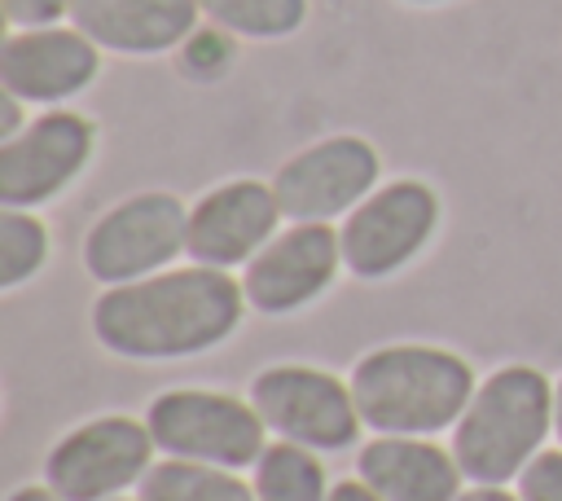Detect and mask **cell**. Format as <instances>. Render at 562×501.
I'll return each instance as SVG.
<instances>
[{"label":"cell","mask_w":562,"mask_h":501,"mask_svg":"<svg viewBox=\"0 0 562 501\" xmlns=\"http://www.w3.org/2000/svg\"><path fill=\"white\" fill-rule=\"evenodd\" d=\"M202 13L241 40H281L294 35L307 18V0H198Z\"/></svg>","instance_id":"ac0fdd59"},{"label":"cell","mask_w":562,"mask_h":501,"mask_svg":"<svg viewBox=\"0 0 562 501\" xmlns=\"http://www.w3.org/2000/svg\"><path fill=\"white\" fill-rule=\"evenodd\" d=\"M250 404L259 409L268 431L312 453H338L356 444L364 426L351 382L334 378L329 369H312V365H272L255 374Z\"/></svg>","instance_id":"52a82bcc"},{"label":"cell","mask_w":562,"mask_h":501,"mask_svg":"<svg viewBox=\"0 0 562 501\" xmlns=\"http://www.w3.org/2000/svg\"><path fill=\"white\" fill-rule=\"evenodd\" d=\"M378 185V149L364 136H325L272 176L281 215L294 224H325L342 211H356Z\"/></svg>","instance_id":"9c48e42d"},{"label":"cell","mask_w":562,"mask_h":501,"mask_svg":"<svg viewBox=\"0 0 562 501\" xmlns=\"http://www.w3.org/2000/svg\"><path fill=\"white\" fill-rule=\"evenodd\" d=\"M136 501H255V483L237 470L202 466V461H154L136 488Z\"/></svg>","instance_id":"2e32d148"},{"label":"cell","mask_w":562,"mask_h":501,"mask_svg":"<svg viewBox=\"0 0 562 501\" xmlns=\"http://www.w3.org/2000/svg\"><path fill=\"white\" fill-rule=\"evenodd\" d=\"M329 501H382V497H378V492H373V488H369V483L356 475V479L334 483V488H329Z\"/></svg>","instance_id":"603a6c76"},{"label":"cell","mask_w":562,"mask_h":501,"mask_svg":"<svg viewBox=\"0 0 562 501\" xmlns=\"http://www.w3.org/2000/svg\"><path fill=\"white\" fill-rule=\"evenodd\" d=\"M154 435L145 422L105 413L70 435H61L48 448L44 483L61 501H114L127 488H140V479L154 466Z\"/></svg>","instance_id":"8992f818"},{"label":"cell","mask_w":562,"mask_h":501,"mask_svg":"<svg viewBox=\"0 0 562 501\" xmlns=\"http://www.w3.org/2000/svg\"><path fill=\"white\" fill-rule=\"evenodd\" d=\"M457 501H522L518 492H505V488H483V483H474L470 492H461Z\"/></svg>","instance_id":"cb8c5ba5"},{"label":"cell","mask_w":562,"mask_h":501,"mask_svg":"<svg viewBox=\"0 0 562 501\" xmlns=\"http://www.w3.org/2000/svg\"><path fill=\"white\" fill-rule=\"evenodd\" d=\"M70 9H75V0H4V22L13 31L57 26V18H66Z\"/></svg>","instance_id":"7402d4cb"},{"label":"cell","mask_w":562,"mask_h":501,"mask_svg":"<svg viewBox=\"0 0 562 501\" xmlns=\"http://www.w3.org/2000/svg\"><path fill=\"white\" fill-rule=\"evenodd\" d=\"M198 13V0H75L70 22L105 53L154 57L184 44Z\"/></svg>","instance_id":"5bb4252c"},{"label":"cell","mask_w":562,"mask_h":501,"mask_svg":"<svg viewBox=\"0 0 562 501\" xmlns=\"http://www.w3.org/2000/svg\"><path fill=\"white\" fill-rule=\"evenodd\" d=\"M255 501H329L325 466L312 448L277 439L255 461Z\"/></svg>","instance_id":"e0dca14e"},{"label":"cell","mask_w":562,"mask_h":501,"mask_svg":"<svg viewBox=\"0 0 562 501\" xmlns=\"http://www.w3.org/2000/svg\"><path fill=\"white\" fill-rule=\"evenodd\" d=\"M439 229V198L422 180H391L378 185L338 229L342 268L351 277L378 281L400 272Z\"/></svg>","instance_id":"ba28073f"},{"label":"cell","mask_w":562,"mask_h":501,"mask_svg":"<svg viewBox=\"0 0 562 501\" xmlns=\"http://www.w3.org/2000/svg\"><path fill=\"white\" fill-rule=\"evenodd\" d=\"M518 497L522 501H562V448L531 457V466L518 475Z\"/></svg>","instance_id":"ffe728a7"},{"label":"cell","mask_w":562,"mask_h":501,"mask_svg":"<svg viewBox=\"0 0 562 501\" xmlns=\"http://www.w3.org/2000/svg\"><path fill=\"white\" fill-rule=\"evenodd\" d=\"M413 4H439V0H413Z\"/></svg>","instance_id":"4316f807"},{"label":"cell","mask_w":562,"mask_h":501,"mask_svg":"<svg viewBox=\"0 0 562 501\" xmlns=\"http://www.w3.org/2000/svg\"><path fill=\"white\" fill-rule=\"evenodd\" d=\"M351 396L360 422L378 435H435L457 426L474 396V369L457 352L391 343L356 360Z\"/></svg>","instance_id":"7a4b0ae2"},{"label":"cell","mask_w":562,"mask_h":501,"mask_svg":"<svg viewBox=\"0 0 562 501\" xmlns=\"http://www.w3.org/2000/svg\"><path fill=\"white\" fill-rule=\"evenodd\" d=\"M356 475L382 501H457L465 479L452 448L430 435H373L360 444Z\"/></svg>","instance_id":"9a60e30c"},{"label":"cell","mask_w":562,"mask_h":501,"mask_svg":"<svg viewBox=\"0 0 562 501\" xmlns=\"http://www.w3.org/2000/svg\"><path fill=\"white\" fill-rule=\"evenodd\" d=\"M114 501H123V497H114Z\"/></svg>","instance_id":"83f0119b"},{"label":"cell","mask_w":562,"mask_h":501,"mask_svg":"<svg viewBox=\"0 0 562 501\" xmlns=\"http://www.w3.org/2000/svg\"><path fill=\"white\" fill-rule=\"evenodd\" d=\"M180 250H189V207L176 193H132L88 229L83 268L101 286H127L162 272Z\"/></svg>","instance_id":"5b68a950"},{"label":"cell","mask_w":562,"mask_h":501,"mask_svg":"<svg viewBox=\"0 0 562 501\" xmlns=\"http://www.w3.org/2000/svg\"><path fill=\"white\" fill-rule=\"evenodd\" d=\"M342 268V242L329 224H290L281 229L241 277L246 303L263 316H285L321 299Z\"/></svg>","instance_id":"8fae6325"},{"label":"cell","mask_w":562,"mask_h":501,"mask_svg":"<svg viewBox=\"0 0 562 501\" xmlns=\"http://www.w3.org/2000/svg\"><path fill=\"white\" fill-rule=\"evenodd\" d=\"M281 202L263 180H228L189 207V255L211 268L250 264L277 237Z\"/></svg>","instance_id":"7c38bea8"},{"label":"cell","mask_w":562,"mask_h":501,"mask_svg":"<svg viewBox=\"0 0 562 501\" xmlns=\"http://www.w3.org/2000/svg\"><path fill=\"white\" fill-rule=\"evenodd\" d=\"M97 127L75 110H53L31 119L18 136L0 145V202L4 207H40L57 198L92 158Z\"/></svg>","instance_id":"30bf717a"},{"label":"cell","mask_w":562,"mask_h":501,"mask_svg":"<svg viewBox=\"0 0 562 501\" xmlns=\"http://www.w3.org/2000/svg\"><path fill=\"white\" fill-rule=\"evenodd\" d=\"M97 66H101V48L79 26L9 31L0 48L4 92L22 97L26 105H57L83 92L97 79Z\"/></svg>","instance_id":"4fadbf2b"},{"label":"cell","mask_w":562,"mask_h":501,"mask_svg":"<svg viewBox=\"0 0 562 501\" xmlns=\"http://www.w3.org/2000/svg\"><path fill=\"white\" fill-rule=\"evenodd\" d=\"M9 501H61V497H57L48 483H26V488H18Z\"/></svg>","instance_id":"d4e9b609"},{"label":"cell","mask_w":562,"mask_h":501,"mask_svg":"<svg viewBox=\"0 0 562 501\" xmlns=\"http://www.w3.org/2000/svg\"><path fill=\"white\" fill-rule=\"evenodd\" d=\"M228 57H233V44H228V31L224 26H215V31H193L189 40H184V66L193 70V75H215V70H224L228 66Z\"/></svg>","instance_id":"44dd1931"},{"label":"cell","mask_w":562,"mask_h":501,"mask_svg":"<svg viewBox=\"0 0 562 501\" xmlns=\"http://www.w3.org/2000/svg\"><path fill=\"white\" fill-rule=\"evenodd\" d=\"M553 431V382L531 365H505L474 387L452 431V457L470 483L505 488Z\"/></svg>","instance_id":"3957f363"},{"label":"cell","mask_w":562,"mask_h":501,"mask_svg":"<svg viewBox=\"0 0 562 501\" xmlns=\"http://www.w3.org/2000/svg\"><path fill=\"white\" fill-rule=\"evenodd\" d=\"M48 259V229L22 211V207H4L0 215V286L18 290L26 277H35Z\"/></svg>","instance_id":"d6986e66"},{"label":"cell","mask_w":562,"mask_h":501,"mask_svg":"<svg viewBox=\"0 0 562 501\" xmlns=\"http://www.w3.org/2000/svg\"><path fill=\"white\" fill-rule=\"evenodd\" d=\"M553 431H558V439H562V382L553 387Z\"/></svg>","instance_id":"484cf974"},{"label":"cell","mask_w":562,"mask_h":501,"mask_svg":"<svg viewBox=\"0 0 562 501\" xmlns=\"http://www.w3.org/2000/svg\"><path fill=\"white\" fill-rule=\"evenodd\" d=\"M246 290L224 268H162L154 277L110 286L92 303V334L127 360H180L220 347L241 325Z\"/></svg>","instance_id":"6da1fadb"},{"label":"cell","mask_w":562,"mask_h":501,"mask_svg":"<svg viewBox=\"0 0 562 501\" xmlns=\"http://www.w3.org/2000/svg\"><path fill=\"white\" fill-rule=\"evenodd\" d=\"M145 426L154 444L167 457L180 461H202V466H224L241 470L263 457L268 422L259 409L233 391H202V387H176L149 400Z\"/></svg>","instance_id":"277c9868"}]
</instances>
